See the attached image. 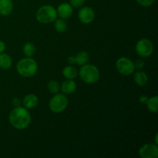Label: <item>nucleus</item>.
Masks as SVG:
<instances>
[{"label": "nucleus", "mask_w": 158, "mask_h": 158, "mask_svg": "<svg viewBox=\"0 0 158 158\" xmlns=\"http://www.w3.org/2000/svg\"><path fill=\"white\" fill-rule=\"evenodd\" d=\"M35 17L42 24H50L57 19L56 9L50 5H45L37 10Z\"/></svg>", "instance_id": "20e7f679"}, {"label": "nucleus", "mask_w": 158, "mask_h": 158, "mask_svg": "<svg viewBox=\"0 0 158 158\" xmlns=\"http://www.w3.org/2000/svg\"><path fill=\"white\" fill-rule=\"evenodd\" d=\"M78 75L81 80L87 84L96 83L100 78V72L98 68L94 65L88 63L81 66L78 71Z\"/></svg>", "instance_id": "7ed1b4c3"}, {"label": "nucleus", "mask_w": 158, "mask_h": 158, "mask_svg": "<svg viewBox=\"0 0 158 158\" xmlns=\"http://www.w3.org/2000/svg\"><path fill=\"white\" fill-rule=\"evenodd\" d=\"M47 89L52 94H56L60 93V85L56 80H50L47 84Z\"/></svg>", "instance_id": "412c9836"}, {"label": "nucleus", "mask_w": 158, "mask_h": 158, "mask_svg": "<svg viewBox=\"0 0 158 158\" xmlns=\"http://www.w3.org/2000/svg\"><path fill=\"white\" fill-rule=\"evenodd\" d=\"M148 97L145 95L140 96L138 99L139 103H140V104H143V105H146L147 102H148Z\"/></svg>", "instance_id": "393cba45"}, {"label": "nucleus", "mask_w": 158, "mask_h": 158, "mask_svg": "<svg viewBox=\"0 0 158 158\" xmlns=\"http://www.w3.org/2000/svg\"><path fill=\"white\" fill-rule=\"evenodd\" d=\"M62 73H63V76L65 78L70 79V80H74L78 76V70L73 65H69V66L63 68Z\"/></svg>", "instance_id": "2eb2a0df"}, {"label": "nucleus", "mask_w": 158, "mask_h": 158, "mask_svg": "<svg viewBox=\"0 0 158 158\" xmlns=\"http://www.w3.org/2000/svg\"><path fill=\"white\" fill-rule=\"evenodd\" d=\"M147 107L148 110L154 114H157L158 110V97L157 96H154V97L148 98V102L146 103Z\"/></svg>", "instance_id": "a211bd4d"}, {"label": "nucleus", "mask_w": 158, "mask_h": 158, "mask_svg": "<svg viewBox=\"0 0 158 158\" xmlns=\"http://www.w3.org/2000/svg\"><path fill=\"white\" fill-rule=\"evenodd\" d=\"M57 16L63 19H67L70 18L73 12V8L71 6L70 3L63 2L58 6L56 9Z\"/></svg>", "instance_id": "9d476101"}, {"label": "nucleus", "mask_w": 158, "mask_h": 158, "mask_svg": "<svg viewBox=\"0 0 158 158\" xmlns=\"http://www.w3.org/2000/svg\"><path fill=\"white\" fill-rule=\"evenodd\" d=\"M32 120L30 113L28 109L25 108L24 106H17L14 107L9 113V121L10 124L15 129L25 130L29 126Z\"/></svg>", "instance_id": "f257e3e1"}, {"label": "nucleus", "mask_w": 158, "mask_h": 158, "mask_svg": "<svg viewBox=\"0 0 158 158\" xmlns=\"http://www.w3.org/2000/svg\"><path fill=\"white\" fill-rule=\"evenodd\" d=\"M116 67L119 73L123 76H130L135 71L134 63L127 57H120L116 62Z\"/></svg>", "instance_id": "0eeeda50"}, {"label": "nucleus", "mask_w": 158, "mask_h": 158, "mask_svg": "<svg viewBox=\"0 0 158 158\" xmlns=\"http://www.w3.org/2000/svg\"><path fill=\"white\" fill-rule=\"evenodd\" d=\"M75 58L76 64L81 66L88 63L89 59V53H88L86 51H80L78 53H77V55L75 56Z\"/></svg>", "instance_id": "f3484780"}, {"label": "nucleus", "mask_w": 158, "mask_h": 158, "mask_svg": "<svg viewBox=\"0 0 158 158\" xmlns=\"http://www.w3.org/2000/svg\"><path fill=\"white\" fill-rule=\"evenodd\" d=\"M23 52L26 57H32L35 52V46L32 43H26L23 47Z\"/></svg>", "instance_id": "aec40b11"}, {"label": "nucleus", "mask_w": 158, "mask_h": 158, "mask_svg": "<svg viewBox=\"0 0 158 158\" xmlns=\"http://www.w3.org/2000/svg\"><path fill=\"white\" fill-rule=\"evenodd\" d=\"M86 0H70V5L73 8H80L83 6Z\"/></svg>", "instance_id": "5701e85b"}, {"label": "nucleus", "mask_w": 158, "mask_h": 158, "mask_svg": "<svg viewBox=\"0 0 158 158\" xmlns=\"http://www.w3.org/2000/svg\"><path fill=\"white\" fill-rule=\"evenodd\" d=\"M134 80L139 86H144L148 83V76L144 72L138 70L134 73Z\"/></svg>", "instance_id": "4468645a"}, {"label": "nucleus", "mask_w": 158, "mask_h": 158, "mask_svg": "<svg viewBox=\"0 0 158 158\" xmlns=\"http://www.w3.org/2000/svg\"><path fill=\"white\" fill-rule=\"evenodd\" d=\"M136 1L140 6L143 7H149L154 4L156 0H136Z\"/></svg>", "instance_id": "4be33fe9"}, {"label": "nucleus", "mask_w": 158, "mask_h": 158, "mask_svg": "<svg viewBox=\"0 0 158 158\" xmlns=\"http://www.w3.org/2000/svg\"><path fill=\"white\" fill-rule=\"evenodd\" d=\"M68 63H69V65H74L76 64V58H75V56H69L68 58Z\"/></svg>", "instance_id": "bb28decb"}, {"label": "nucleus", "mask_w": 158, "mask_h": 158, "mask_svg": "<svg viewBox=\"0 0 158 158\" xmlns=\"http://www.w3.org/2000/svg\"><path fill=\"white\" fill-rule=\"evenodd\" d=\"M69 104V100L64 94L58 93L54 94L53 97L50 99L49 103V107L52 112L55 114H60L63 112L67 108Z\"/></svg>", "instance_id": "39448f33"}, {"label": "nucleus", "mask_w": 158, "mask_h": 158, "mask_svg": "<svg viewBox=\"0 0 158 158\" xmlns=\"http://www.w3.org/2000/svg\"><path fill=\"white\" fill-rule=\"evenodd\" d=\"M154 50V46L152 41L147 38L138 40L136 43L135 51L137 55L141 58H147L152 55Z\"/></svg>", "instance_id": "423d86ee"}, {"label": "nucleus", "mask_w": 158, "mask_h": 158, "mask_svg": "<svg viewBox=\"0 0 158 158\" xmlns=\"http://www.w3.org/2000/svg\"><path fill=\"white\" fill-rule=\"evenodd\" d=\"M134 63V66H135V69H142L145 66V63L143 60H137Z\"/></svg>", "instance_id": "b1692460"}, {"label": "nucleus", "mask_w": 158, "mask_h": 158, "mask_svg": "<svg viewBox=\"0 0 158 158\" xmlns=\"http://www.w3.org/2000/svg\"><path fill=\"white\" fill-rule=\"evenodd\" d=\"M139 155L142 158H157L158 157L157 144L154 143L143 144L139 150Z\"/></svg>", "instance_id": "6e6552de"}, {"label": "nucleus", "mask_w": 158, "mask_h": 158, "mask_svg": "<svg viewBox=\"0 0 158 158\" xmlns=\"http://www.w3.org/2000/svg\"><path fill=\"white\" fill-rule=\"evenodd\" d=\"M13 10V2L12 0H0V15L7 16Z\"/></svg>", "instance_id": "ddd939ff"}, {"label": "nucleus", "mask_w": 158, "mask_h": 158, "mask_svg": "<svg viewBox=\"0 0 158 158\" xmlns=\"http://www.w3.org/2000/svg\"><path fill=\"white\" fill-rule=\"evenodd\" d=\"M96 16L94 9L89 6H83L78 12V18L83 24H89L94 20Z\"/></svg>", "instance_id": "1a4fd4ad"}, {"label": "nucleus", "mask_w": 158, "mask_h": 158, "mask_svg": "<svg viewBox=\"0 0 158 158\" xmlns=\"http://www.w3.org/2000/svg\"><path fill=\"white\" fill-rule=\"evenodd\" d=\"M77 83L74 81V80H70V79H66L60 85V90L65 95H69V94H73L77 90Z\"/></svg>", "instance_id": "9b49d317"}, {"label": "nucleus", "mask_w": 158, "mask_h": 158, "mask_svg": "<svg viewBox=\"0 0 158 158\" xmlns=\"http://www.w3.org/2000/svg\"><path fill=\"white\" fill-rule=\"evenodd\" d=\"M155 143H156V144H157V143H158V141H157V134H156V135H155Z\"/></svg>", "instance_id": "c85d7f7f"}, {"label": "nucleus", "mask_w": 158, "mask_h": 158, "mask_svg": "<svg viewBox=\"0 0 158 158\" xmlns=\"http://www.w3.org/2000/svg\"><path fill=\"white\" fill-rule=\"evenodd\" d=\"M39 97L35 94H29L25 96L23 99V104L25 108L28 110L33 109L38 105Z\"/></svg>", "instance_id": "f8f14e48"}, {"label": "nucleus", "mask_w": 158, "mask_h": 158, "mask_svg": "<svg viewBox=\"0 0 158 158\" xmlns=\"http://www.w3.org/2000/svg\"><path fill=\"white\" fill-rule=\"evenodd\" d=\"M6 49V44L2 40H0V53L3 52Z\"/></svg>", "instance_id": "cd10ccee"}, {"label": "nucleus", "mask_w": 158, "mask_h": 158, "mask_svg": "<svg viewBox=\"0 0 158 158\" xmlns=\"http://www.w3.org/2000/svg\"><path fill=\"white\" fill-rule=\"evenodd\" d=\"M54 27L55 29L56 30V32H58L59 33H63V32H66L67 30V23H66V19H56L54 21Z\"/></svg>", "instance_id": "6ab92c4d"}, {"label": "nucleus", "mask_w": 158, "mask_h": 158, "mask_svg": "<svg viewBox=\"0 0 158 158\" xmlns=\"http://www.w3.org/2000/svg\"><path fill=\"white\" fill-rule=\"evenodd\" d=\"M16 70L22 77L30 78L37 73L38 63L32 57H26L19 60L16 64Z\"/></svg>", "instance_id": "f03ea898"}, {"label": "nucleus", "mask_w": 158, "mask_h": 158, "mask_svg": "<svg viewBox=\"0 0 158 158\" xmlns=\"http://www.w3.org/2000/svg\"><path fill=\"white\" fill-rule=\"evenodd\" d=\"M12 106H13L14 107H17V106H21L22 101L20 100L19 98H18V97H15V98H14L13 100H12Z\"/></svg>", "instance_id": "a878e982"}, {"label": "nucleus", "mask_w": 158, "mask_h": 158, "mask_svg": "<svg viewBox=\"0 0 158 158\" xmlns=\"http://www.w3.org/2000/svg\"><path fill=\"white\" fill-rule=\"evenodd\" d=\"M12 57L4 52L0 53V68L2 69H8L12 66Z\"/></svg>", "instance_id": "dca6fc26"}]
</instances>
